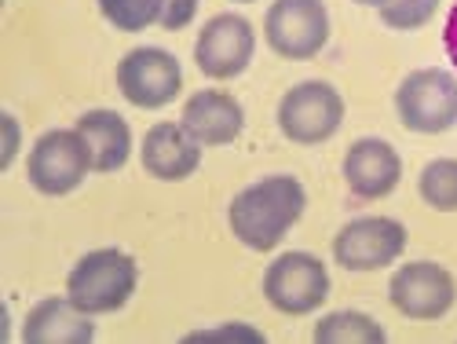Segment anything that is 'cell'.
Segmentation results:
<instances>
[{
    "mask_svg": "<svg viewBox=\"0 0 457 344\" xmlns=\"http://www.w3.org/2000/svg\"><path fill=\"white\" fill-rule=\"evenodd\" d=\"M303 206H308V190L296 176H263L231 198L227 223L245 249L271 253L303 216Z\"/></svg>",
    "mask_w": 457,
    "mask_h": 344,
    "instance_id": "1",
    "label": "cell"
},
{
    "mask_svg": "<svg viewBox=\"0 0 457 344\" xmlns=\"http://www.w3.org/2000/svg\"><path fill=\"white\" fill-rule=\"evenodd\" d=\"M139 282V267L125 249H92L85 253L66 279V297L88 315L121 312L132 300Z\"/></svg>",
    "mask_w": 457,
    "mask_h": 344,
    "instance_id": "2",
    "label": "cell"
},
{
    "mask_svg": "<svg viewBox=\"0 0 457 344\" xmlns=\"http://www.w3.org/2000/svg\"><path fill=\"white\" fill-rule=\"evenodd\" d=\"M263 297L282 315H312L329 297V272L315 253H282L263 272Z\"/></svg>",
    "mask_w": 457,
    "mask_h": 344,
    "instance_id": "3",
    "label": "cell"
},
{
    "mask_svg": "<svg viewBox=\"0 0 457 344\" xmlns=\"http://www.w3.org/2000/svg\"><path fill=\"white\" fill-rule=\"evenodd\" d=\"M399 122L410 132L439 136L457 125V78L446 70H413L395 92Z\"/></svg>",
    "mask_w": 457,
    "mask_h": 344,
    "instance_id": "4",
    "label": "cell"
},
{
    "mask_svg": "<svg viewBox=\"0 0 457 344\" xmlns=\"http://www.w3.org/2000/svg\"><path fill=\"white\" fill-rule=\"evenodd\" d=\"M92 172V155L78 129H52L29 150L26 176L33 190H41L48 198H62L70 190H78Z\"/></svg>",
    "mask_w": 457,
    "mask_h": 344,
    "instance_id": "5",
    "label": "cell"
},
{
    "mask_svg": "<svg viewBox=\"0 0 457 344\" xmlns=\"http://www.w3.org/2000/svg\"><path fill=\"white\" fill-rule=\"evenodd\" d=\"M345 125V99L329 81L293 85L278 103V129L300 147H319Z\"/></svg>",
    "mask_w": 457,
    "mask_h": 344,
    "instance_id": "6",
    "label": "cell"
},
{
    "mask_svg": "<svg viewBox=\"0 0 457 344\" xmlns=\"http://www.w3.org/2000/svg\"><path fill=\"white\" fill-rule=\"evenodd\" d=\"M263 37L282 59H315L329 41V12L322 0H275L263 19Z\"/></svg>",
    "mask_w": 457,
    "mask_h": 344,
    "instance_id": "7",
    "label": "cell"
},
{
    "mask_svg": "<svg viewBox=\"0 0 457 344\" xmlns=\"http://www.w3.org/2000/svg\"><path fill=\"white\" fill-rule=\"evenodd\" d=\"M388 300H392V308L399 315H406V319L436 323V319H443L453 308L457 282H453V275L446 272L443 264H436V260H413V264H403L399 272L392 275Z\"/></svg>",
    "mask_w": 457,
    "mask_h": 344,
    "instance_id": "8",
    "label": "cell"
},
{
    "mask_svg": "<svg viewBox=\"0 0 457 344\" xmlns=\"http://www.w3.org/2000/svg\"><path fill=\"white\" fill-rule=\"evenodd\" d=\"M406 227L392 216H359L333 239V260L348 272H380L403 256Z\"/></svg>",
    "mask_w": 457,
    "mask_h": 344,
    "instance_id": "9",
    "label": "cell"
},
{
    "mask_svg": "<svg viewBox=\"0 0 457 344\" xmlns=\"http://www.w3.org/2000/svg\"><path fill=\"white\" fill-rule=\"evenodd\" d=\"M118 88L139 110H162L183 88V66L165 48H132L118 63Z\"/></svg>",
    "mask_w": 457,
    "mask_h": 344,
    "instance_id": "10",
    "label": "cell"
},
{
    "mask_svg": "<svg viewBox=\"0 0 457 344\" xmlns=\"http://www.w3.org/2000/svg\"><path fill=\"white\" fill-rule=\"evenodd\" d=\"M253 52H256V33L249 19L235 12L212 15L195 41V63L212 81H231L238 73H245V66L253 63Z\"/></svg>",
    "mask_w": 457,
    "mask_h": 344,
    "instance_id": "11",
    "label": "cell"
},
{
    "mask_svg": "<svg viewBox=\"0 0 457 344\" xmlns=\"http://www.w3.org/2000/svg\"><path fill=\"white\" fill-rule=\"evenodd\" d=\"M403 180V158L399 150L388 139H355L345 155V183L355 198L362 202H377V198H388L392 190Z\"/></svg>",
    "mask_w": 457,
    "mask_h": 344,
    "instance_id": "12",
    "label": "cell"
},
{
    "mask_svg": "<svg viewBox=\"0 0 457 344\" xmlns=\"http://www.w3.org/2000/svg\"><path fill=\"white\" fill-rule=\"evenodd\" d=\"M139 158L146 176H154L162 183H179L187 176H195L202 165V143L190 136L183 125L176 122H158L143 136Z\"/></svg>",
    "mask_w": 457,
    "mask_h": 344,
    "instance_id": "13",
    "label": "cell"
},
{
    "mask_svg": "<svg viewBox=\"0 0 457 344\" xmlns=\"http://www.w3.org/2000/svg\"><path fill=\"white\" fill-rule=\"evenodd\" d=\"M202 147H227L235 143L245 129V110L235 96L220 88H202L183 103V122H179Z\"/></svg>",
    "mask_w": 457,
    "mask_h": 344,
    "instance_id": "14",
    "label": "cell"
},
{
    "mask_svg": "<svg viewBox=\"0 0 457 344\" xmlns=\"http://www.w3.org/2000/svg\"><path fill=\"white\" fill-rule=\"evenodd\" d=\"M26 344H88L96 340V323L70 297H48L33 304L22 323Z\"/></svg>",
    "mask_w": 457,
    "mask_h": 344,
    "instance_id": "15",
    "label": "cell"
},
{
    "mask_svg": "<svg viewBox=\"0 0 457 344\" xmlns=\"http://www.w3.org/2000/svg\"><path fill=\"white\" fill-rule=\"evenodd\" d=\"M81 132L88 155H92V172H118L125 169L132 155V129L118 110H88L73 125Z\"/></svg>",
    "mask_w": 457,
    "mask_h": 344,
    "instance_id": "16",
    "label": "cell"
},
{
    "mask_svg": "<svg viewBox=\"0 0 457 344\" xmlns=\"http://www.w3.org/2000/svg\"><path fill=\"white\" fill-rule=\"evenodd\" d=\"M312 337L319 344H385L388 340L385 326L362 312H329L315 323Z\"/></svg>",
    "mask_w": 457,
    "mask_h": 344,
    "instance_id": "17",
    "label": "cell"
},
{
    "mask_svg": "<svg viewBox=\"0 0 457 344\" xmlns=\"http://www.w3.org/2000/svg\"><path fill=\"white\" fill-rule=\"evenodd\" d=\"M417 190L436 213H457V158L428 162L421 169V180H417Z\"/></svg>",
    "mask_w": 457,
    "mask_h": 344,
    "instance_id": "18",
    "label": "cell"
},
{
    "mask_svg": "<svg viewBox=\"0 0 457 344\" xmlns=\"http://www.w3.org/2000/svg\"><path fill=\"white\" fill-rule=\"evenodd\" d=\"M99 12L103 19L121 29V33H139L146 26L162 22L165 12V0H99Z\"/></svg>",
    "mask_w": 457,
    "mask_h": 344,
    "instance_id": "19",
    "label": "cell"
},
{
    "mask_svg": "<svg viewBox=\"0 0 457 344\" xmlns=\"http://www.w3.org/2000/svg\"><path fill=\"white\" fill-rule=\"evenodd\" d=\"M380 12V22H385L388 29H421L425 22L436 19L439 12V0H388L385 8H377Z\"/></svg>",
    "mask_w": 457,
    "mask_h": 344,
    "instance_id": "20",
    "label": "cell"
},
{
    "mask_svg": "<svg viewBox=\"0 0 457 344\" xmlns=\"http://www.w3.org/2000/svg\"><path fill=\"white\" fill-rule=\"evenodd\" d=\"M198 4L202 0H165V12H162V29H183V26H190L195 22V15H198Z\"/></svg>",
    "mask_w": 457,
    "mask_h": 344,
    "instance_id": "21",
    "label": "cell"
},
{
    "mask_svg": "<svg viewBox=\"0 0 457 344\" xmlns=\"http://www.w3.org/2000/svg\"><path fill=\"white\" fill-rule=\"evenodd\" d=\"M220 337H235V340H263V333L242 326V323H231V326H220V330H202V333H190L187 340H220Z\"/></svg>",
    "mask_w": 457,
    "mask_h": 344,
    "instance_id": "22",
    "label": "cell"
},
{
    "mask_svg": "<svg viewBox=\"0 0 457 344\" xmlns=\"http://www.w3.org/2000/svg\"><path fill=\"white\" fill-rule=\"evenodd\" d=\"M443 48H446V59H450V63H453V70H457V0H453V8H450V15H446Z\"/></svg>",
    "mask_w": 457,
    "mask_h": 344,
    "instance_id": "23",
    "label": "cell"
},
{
    "mask_svg": "<svg viewBox=\"0 0 457 344\" xmlns=\"http://www.w3.org/2000/svg\"><path fill=\"white\" fill-rule=\"evenodd\" d=\"M4 129H8V147H4V158H0V165L12 169V162L19 155V122L12 118V113H4Z\"/></svg>",
    "mask_w": 457,
    "mask_h": 344,
    "instance_id": "24",
    "label": "cell"
},
{
    "mask_svg": "<svg viewBox=\"0 0 457 344\" xmlns=\"http://www.w3.org/2000/svg\"><path fill=\"white\" fill-rule=\"evenodd\" d=\"M355 4H366V8H385L388 0H355Z\"/></svg>",
    "mask_w": 457,
    "mask_h": 344,
    "instance_id": "25",
    "label": "cell"
},
{
    "mask_svg": "<svg viewBox=\"0 0 457 344\" xmlns=\"http://www.w3.org/2000/svg\"><path fill=\"white\" fill-rule=\"evenodd\" d=\"M238 4H253V0H238Z\"/></svg>",
    "mask_w": 457,
    "mask_h": 344,
    "instance_id": "26",
    "label": "cell"
}]
</instances>
